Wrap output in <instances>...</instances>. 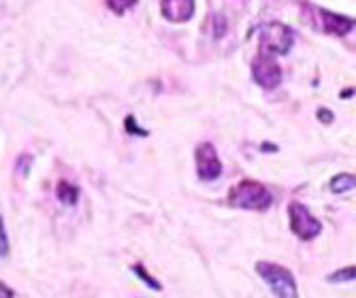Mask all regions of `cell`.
<instances>
[{
  "label": "cell",
  "mask_w": 356,
  "mask_h": 298,
  "mask_svg": "<svg viewBox=\"0 0 356 298\" xmlns=\"http://www.w3.org/2000/svg\"><path fill=\"white\" fill-rule=\"evenodd\" d=\"M124 126H126V132H131V135H139V137H147V130H143V128H139L133 115H128V117H126V122H124Z\"/></svg>",
  "instance_id": "cell-16"
},
{
  "label": "cell",
  "mask_w": 356,
  "mask_h": 298,
  "mask_svg": "<svg viewBox=\"0 0 356 298\" xmlns=\"http://www.w3.org/2000/svg\"><path fill=\"white\" fill-rule=\"evenodd\" d=\"M288 217H290V228L301 241H312L320 235L322 224L309 213V209L301 203H290L288 205Z\"/></svg>",
  "instance_id": "cell-4"
},
{
  "label": "cell",
  "mask_w": 356,
  "mask_h": 298,
  "mask_svg": "<svg viewBox=\"0 0 356 298\" xmlns=\"http://www.w3.org/2000/svg\"><path fill=\"white\" fill-rule=\"evenodd\" d=\"M352 94H354V90H352V88H350V90H343V92H341V98H350Z\"/></svg>",
  "instance_id": "cell-20"
},
{
  "label": "cell",
  "mask_w": 356,
  "mask_h": 298,
  "mask_svg": "<svg viewBox=\"0 0 356 298\" xmlns=\"http://www.w3.org/2000/svg\"><path fill=\"white\" fill-rule=\"evenodd\" d=\"M137 5V0H107V7L115 13V15H124L131 7Z\"/></svg>",
  "instance_id": "cell-12"
},
{
  "label": "cell",
  "mask_w": 356,
  "mask_h": 298,
  "mask_svg": "<svg viewBox=\"0 0 356 298\" xmlns=\"http://www.w3.org/2000/svg\"><path fill=\"white\" fill-rule=\"evenodd\" d=\"M354 267H346V269H341V271H337V273H333V275H329V281H333V283H343V281H354Z\"/></svg>",
  "instance_id": "cell-13"
},
{
  "label": "cell",
  "mask_w": 356,
  "mask_h": 298,
  "mask_svg": "<svg viewBox=\"0 0 356 298\" xmlns=\"http://www.w3.org/2000/svg\"><path fill=\"white\" fill-rule=\"evenodd\" d=\"M135 273H137V275H139V277H141L149 288H152V290H160V288H163V285H160V283H158V281H156L147 271H145V267H141V264H137V267H135Z\"/></svg>",
  "instance_id": "cell-15"
},
{
  "label": "cell",
  "mask_w": 356,
  "mask_h": 298,
  "mask_svg": "<svg viewBox=\"0 0 356 298\" xmlns=\"http://www.w3.org/2000/svg\"><path fill=\"white\" fill-rule=\"evenodd\" d=\"M258 43H261V56H286L295 45V30L282 22L263 24L258 30Z\"/></svg>",
  "instance_id": "cell-2"
},
{
  "label": "cell",
  "mask_w": 356,
  "mask_h": 298,
  "mask_svg": "<svg viewBox=\"0 0 356 298\" xmlns=\"http://www.w3.org/2000/svg\"><path fill=\"white\" fill-rule=\"evenodd\" d=\"M320 17H322V26H325V30L331 32V35H335V37H346L354 30V19L352 17H346V15H339V13L327 11V9L320 11Z\"/></svg>",
  "instance_id": "cell-8"
},
{
  "label": "cell",
  "mask_w": 356,
  "mask_h": 298,
  "mask_svg": "<svg viewBox=\"0 0 356 298\" xmlns=\"http://www.w3.org/2000/svg\"><path fill=\"white\" fill-rule=\"evenodd\" d=\"M56 194H58V201H60L62 205H67V207H73V205H77V201H79V188L73 185L71 181H64V179L58 181Z\"/></svg>",
  "instance_id": "cell-9"
},
{
  "label": "cell",
  "mask_w": 356,
  "mask_h": 298,
  "mask_svg": "<svg viewBox=\"0 0 356 298\" xmlns=\"http://www.w3.org/2000/svg\"><path fill=\"white\" fill-rule=\"evenodd\" d=\"M318 119L322 122V124H331L335 117H333V113L329 111V109H325V107H322V109H318Z\"/></svg>",
  "instance_id": "cell-18"
},
{
  "label": "cell",
  "mask_w": 356,
  "mask_h": 298,
  "mask_svg": "<svg viewBox=\"0 0 356 298\" xmlns=\"http://www.w3.org/2000/svg\"><path fill=\"white\" fill-rule=\"evenodd\" d=\"M30 164H32V158H30V156H19L17 173H19V175L24 173V177H26V175H28V169H30Z\"/></svg>",
  "instance_id": "cell-17"
},
{
  "label": "cell",
  "mask_w": 356,
  "mask_h": 298,
  "mask_svg": "<svg viewBox=\"0 0 356 298\" xmlns=\"http://www.w3.org/2000/svg\"><path fill=\"white\" fill-rule=\"evenodd\" d=\"M197 11V3L194 0H160V13L167 22L184 24L190 22Z\"/></svg>",
  "instance_id": "cell-7"
},
{
  "label": "cell",
  "mask_w": 356,
  "mask_h": 298,
  "mask_svg": "<svg viewBox=\"0 0 356 298\" xmlns=\"http://www.w3.org/2000/svg\"><path fill=\"white\" fill-rule=\"evenodd\" d=\"M354 175L352 173H339L331 179V192L333 194H343V192H350L354 188Z\"/></svg>",
  "instance_id": "cell-10"
},
{
  "label": "cell",
  "mask_w": 356,
  "mask_h": 298,
  "mask_svg": "<svg viewBox=\"0 0 356 298\" xmlns=\"http://www.w3.org/2000/svg\"><path fill=\"white\" fill-rule=\"evenodd\" d=\"M15 294H13V290L7 285V283H3L0 281V298H13Z\"/></svg>",
  "instance_id": "cell-19"
},
{
  "label": "cell",
  "mask_w": 356,
  "mask_h": 298,
  "mask_svg": "<svg viewBox=\"0 0 356 298\" xmlns=\"http://www.w3.org/2000/svg\"><path fill=\"white\" fill-rule=\"evenodd\" d=\"M256 273L263 277V281L271 288V292L277 298H301L295 275L286 267H280V264L273 262H258Z\"/></svg>",
  "instance_id": "cell-3"
},
{
  "label": "cell",
  "mask_w": 356,
  "mask_h": 298,
  "mask_svg": "<svg viewBox=\"0 0 356 298\" xmlns=\"http://www.w3.org/2000/svg\"><path fill=\"white\" fill-rule=\"evenodd\" d=\"M197 160V175L203 181H213L222 175V162L218 158V151L211 143H201L194 151Z\"/></svg>",
  "instance_id": "cell-6"
},
{
  "label": "cell",
  "mask_w": 356,
  "mask_h": 298,
  "mask_svg": "<svg viewBox=\"0 0 356 298\" xmlns=\"http://www.w3.org/2000/svg\"><path fill=\"white\" fill-rule=\"evenodd\" d=\"M252 77L263 90H275L282 83V69L275 62V58L258 56L252 62Z\"/></svg>",
  "instance_id": "cell-5"
},
{
  "label": "cell",
  "mask_w": 356,
  "mask_h": 298,
  "mask_svg": "<svg viewBox=\"0 0 356 298\" xmlns=\"http://www.w3.org/2000/svg\"><path fill=\"white\" fill-rule=\"evenodd\" d=\"M209 22H211V26L216 28V30H213V39H222V37H224V32H226V28H229V24H226V17H224L222 13H213V15L209 17Z\"/></svg>",
  "instance_id": "cell-11"
},
{
  "label": "cell",
  "mask_w": 356,
  "mask_h": 298,
  "mask_svg": "<svg viewBox=\"0 0 356 298\" xmlns=\"http://www.w3.org/2000/svg\"><path fill=\"white\" fill-rule=\"evenodd\" d=\"M7 256H9V237H7L5 222L0 217V258H7Z\"/></svg>",
  "instance_id": "cell-14"
},
{
  "label": "cell",
  "mask_w": 356,
  "mask_h": 298,
  "mask_svg": "<svg viewBox=\"0 0 356 298\" xmlns=\"http://www.w3.org/2000/svg\"><path fill=\"white\" fill-rule=\"evenodd\" d=\"M273 203L271 192L258 181L243 179L229 192V205L245 211H265Z\"/></svg>",
  "instance_id": "cell-1"
}]
</instances>
